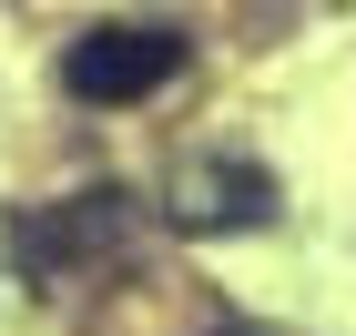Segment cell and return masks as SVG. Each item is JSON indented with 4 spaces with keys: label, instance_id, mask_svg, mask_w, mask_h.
<instances>
[{
    "label": "cell",
    "instance_id": "6da1fadb",
    "mask_svg": "<svg viewBox=\"0 0 356 336\" xmlns=\"http://www.w3.org/2000/svg\"><path fill=\"white\" fill-rule=\"evenodd\" d=\"M173 72H184V41L163 21H102L61 51V92L72 102H153Z\"/></svg>",
    "mask_w": 356,
    "mask_h": 336
},
{
    "label": "cell",
    "instance_id": "7a4b0ae2",
    "mask_svg": "<svg viewBox=\"0 0 356 336\" xmlns=\"http://www.w3.org/2000/svg\"><path fill=\"white\" fill-rule=\"evenodd\" d=\"M133 234V194H72L61 214L21 224V265H82V255H112Z\"/></svg>",
    "mask_w": 356,
    "mask_h": 336
},
{
    "label": "cell",
    "instance_id": "3957f363",
    "mask_svg": "<svg viewBox=\"0 0 356 336\" xmlns=\"http://www.w3.org/2000/svg\"><path fill=\"white\" fill-rule=\"evenodd\" d=\"M173 214H184V224H204V234L275 224V173H265V163H184V184H173Z\"/></svg>",
    "mask_w": 356,
    "mask_h": 336
}]
</instances>
